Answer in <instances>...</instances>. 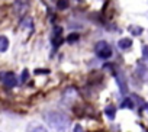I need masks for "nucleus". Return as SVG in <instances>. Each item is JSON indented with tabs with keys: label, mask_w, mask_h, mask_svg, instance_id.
I'll use <instances>...</instances> for the list:
<instances>
[{
	"label": "nucleus",
	"mask_w": 148,
	"mask_h": 132,
	"mask_svg": "<svg viewBox=\"0 0 148 132\" xmlns=\"http://www.w3.org/2000/svg\"><path fill=\"white\" fill-rule=\"evenodd\" d=\"M74 132H83V128L80 125H76V128H74Z\"/></svg>",
	"instance_id": "nucleus-16"
},
{
	"label": "nucleus",
	"mask_w": 148,
	"mask_h": 132,
	"mask_svg": "<svg viewBox=\"0 0 148 132\" xmlns=\"http://www.w3.org/2000/svg\"><path fill=\"white\" fill-rule=\"evenodd\" d=\"M28 77H29V71L25 68V70H23V73H22V76H21V81H22V83H25V81L28 80Z\"/></svg>",
	"instance_id": "nucleus-13"
},
{
	"label": "nucleus",
	"mask_w": 148,
	"mask_h": 132,
	"mask_svg": "<svg viewBox=\"0 0 148 132\" xmlns=\"http://www.w3.org/2000/svg\"><path fill=\"white\" fill-rule=\"evenodd\" d=\"M118 47H119L121 49H128V48L132 47V39H129V38H122V39L118 42Z\"/></svg>",
	"instance_id": "nucleus-6"
},
{
	"label": "nucleus",
	"mask_w": 148,
	"mask_h": 132,
	"mask_svg": "<svg viewBox=\"0 0 148 132\" xmlns=\"http://www.w3.org/2000/svg\"><path fill=\"white\" fill-rule=\"evenodd\" d=\"M142 28L141 26H135V25H132V26H129V32L132 34V35H135V36H139L141 34H142Z\"/></svg>",
	"instance_id": "nucleus-9"
},
{
	"label": "nucleus",
	"mask_w": 148,
	"mask_h": 132,
	"mask_svg": "<svg viewBox=\"0 0 148 132\" xmlns=\"http://www.w3.org/2000/svg\"><path fill=\"white\" fill-rule=\"evenodd\" d=\"M28 132H48V131L45 129V126H42L39 123H29Z\"/></svg>",
	"instance_id": "nucleus-5"
},
{
	"label": "nucleus",
	"mask_w": 148,
	"mask_h": 132,
	"mask_svg": "<svg viewBox=\"0 0 148 132\" xmlns=\"http://www.w3.org/2000/svg\"><path fill=\"white\" fill-rule=\"evenodd\" d=\"M45 122L49 125V128L54 132H68L70 128V119L67 115L61 112H48L44 115Z\"/></svg>",
	"instance_id": "nucleus-1"
},
{
	"label": "nucleus",
	"mask_w": 148,
	"mask_h": 132,
	"mask_svg": "<svg viewBox=\"0 0 148 132\" xmlns=\"http://www.w3.org/2000/svg\"><path fill=\"white\" fill-rule=\"evenodd\" d=\"M147 110H148V106H147Z\"/></svg>",
	"instance_id": "nucleus-17"
},
{
	"label": "nucleus",
	"mask_w": 148,
	"mask_h": 132,
	"mask_svg": "<svg viewBox=\"0 0 148 132\" xmlns=\"http://www.w3.org/2000/svg\"><path fill=\"white\" fill-rule=\"evenodd\" d=\"M57 8L60 10H64L68 8V0H57Z\"/></svg>",
	"instance_id": "nucleus-10"
},
{
	"label": "nucleus",
	"mask_w": 148,
	"mask_h": 132,
	"mask_svg": "<svg viewBox=\"0 0 148 132\" xmlns=\"http://www.w3.org/2000/svg\"><path fill=\"white\" fill-rule=\"evenodd\" d=\"M116 81H118V86H119V89H121V93L125 94V93L128 92V84H126V81H125V77H123L122 74H118V76H116Z\"/></svg>",
	"instance_id": "nucleus-4"
},
{
	"label": "nucleus",
	"mask_w": 148,
	"mask_h": 132,
	"mask_svg": "<svg viewBox=\"0 0 148 132\" xmlns=\"http://www.w3.org/2000/svg\"><path fill=\"white\" fill-rule=\"evenodd\" d=\"M122 107H128V109H132L134 107V102L131 100V99H125L123 102H122V105H121Z\"/></svg>",
	"instance_id": "nucleus-12"
},
{
	"label": "nucleus",
	"mask_w": 148,
	"mask_h": 132,
	"mask_svg": "<svg viewBox=\"0 0 148 132\" xmlns=\"http://www.w3.org/2000/svg\"><path fill=\"white\" fill-rule=\"evenodd\" d=\"M95 51H96V54H97L99 58L108 60V58L112 57V48L109 47V44H108L106 41H100V42H97L96 47H95Z\"/></svg>",
	"instance_id": "nucleus-2"
},
{
	"label": "nucleus",
	"mask_w": 148,
	"mask_h": 132,
	"mask_svg": "<svg viewBox=\"0 0 148 132\" xmlns=\"http://www.w3.org/2000/svg\"><path fill=\"white\" fill-rule=\"evenodd\" d=\"M142 54H144V58L148 60V45H144L142 47Z\"/></svg>",
	"instance_id": "nucleus-15"
},
{
	"label": "nucleus",
	"mask_w": 148,
	"mask_h": 132,
	"mask_svg": "<svg viewBox=\"0 0 148 132\" xmlns=\"http://www.w3.org/2000/svg\"><path fill=\"white\" fill-rule=\"evenodd\" d=\"M61 32H62V29H61V26H57L55 29H54V36H61Z\"/></svg>",
	"instance_id": "nucleus-14"
},
{
	"label": "nucleus",
	"mask_w": 148,
	"mask_h": 132,
	"mask_svg": "<svg viewBox=\"0 0 148 132\" xmlns=\"http://www.w3.org/2000/svg\"><path fill=\"white\" fill-rule=\"evenodd\" d=\"M105 113H106V116H108L109 119H113V118H115V115H116V109H115V106L109 105V106L105 109Z\"/></svg>",
	"instance_id": "nucleus-8"
},
{
	"label": "nucleus",
	"mask_w": 148,
	"mask_h": 132,
	"mask_svg": "<svg viewBox=\"0 0 148 132\" xmlns=\"http://www.w3.org/2000/svg\"><path fill=\"white\" fill-rule=\"evenodd\" d=\"M79 39H80V35H79V34H70V35L67 36V42H70V44L76 42V41H79Z\"/></svg>",
	"instance_id": "nucleus-11"
},
{
	"label": "nucleus",
	"mask_w": 148,
	"mask_h": 132,
	"mask_svg": "<svg viewBox=\"0 0 148 132\" xmlns=\"http://www.w3.org/2000/svg\"><path fill=\"white\" fill-rule=\"evenodd\" d=\"M0 79H2V81L5 83V86L9 87V89L15 87L16 83H18L16 76H15L13 73H2V74H0Z\"/></svg>",
	"instance_id": "nucleus-3"
},
{
	"label": "nucleus",
	"mask_w": 148,
	"mask_h": 132,
	"mask_svg": "<svg viewBox=\"0 0 148 132\" xmlns=\"http://www.w3.org/2000/svg\"><path fill=\"white\" fill-rule=\"evenodd\" d=\"M8 47H9V39L2 35L0 36V52H5L8 49Z\"/></svg>",
	"instance_id": "nucleus-7"
}]
</instances>
